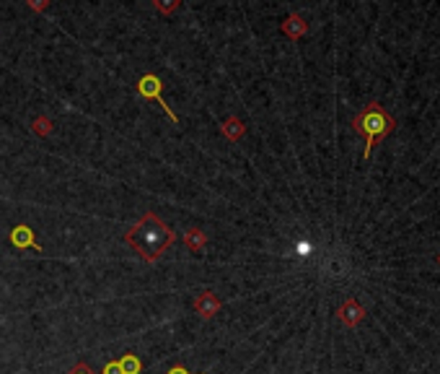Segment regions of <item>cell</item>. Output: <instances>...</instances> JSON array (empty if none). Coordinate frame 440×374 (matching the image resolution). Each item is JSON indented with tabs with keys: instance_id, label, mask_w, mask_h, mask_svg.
Wrapping results in <instances>:
<instances>
[{
	"instance_id": "obj_14",
	"label": "cell",
	"mask_w": 440,
	"mask_h": 374,
	"mask_svg": "<svg viewBox=\"0 0 440 374\" xmlns=\"http://www.w3.org/2000/svg\"><path fill=\"white\" fill-rule=\"evenodd\" d=\"M101 374H124V372H122V366H120V361H106Z\"/></svg>"
},
{
	"instance_id": "obj_13",
	"label": "cell",
	"mask_w": 440,
	"mask_h": 374,
	"mask_svg": "<svg viewBox=\"0 0 440 374\" xmlns=\"http://www.w3.org/2000/svg\"><path fill=\"white\" fill-rule=\"evenodd\" d=\"M26 6L34 10V13H44V10H49L52 3H49V0H26Z\"/></svg>"
},
{
	"instance_id": "obj_5",
	"label": "cell",
	"mask_w": 440,
	"mask_h": 374,
	"mask_svg": "<svg viewBox=\"0 0 440 374\" xmlns=\"http://www.w3.org/2000/svg\"><path fill=\"white\" fill-rule=\"evenodd\" d=\"M8 240L16 249H34V252H44L42 244L34 240V229H31L28 224H16V226L10 229Z\"/></svg>"
},
{
	"instance_id": "obj_2",
	"label": "cell",
	"mask_w": 440,
	"mask_h": 374,
	"mask_svg": "<svg viewBox=\"0 0 440 374\" xmlns=\"http://www.w3.org/2000/svg\"><path fill=\"white\" fill-rule=\"evenodd\" d=\"M352 130H355L357 135H363V141H366L363 159L368 162L375 146L381 143L389 133L396 130V120H393L378 102H370V104H366L355 117H352Z\"/></svg>"
},
{
	"instance_id": "obj_12",
	"label": "cell",
	"mask_w": 440,
	"mask_h": 374,
	"mask_svg": "<svg viewBox=\"0 0 440 374\" xmlns=\"http://www.w3.org/2000/svg\"><path fill=\"white\" fill-rule=\"evenodd\" d=\"M153 8L158 10L161 16H171V13H177V10L181 8V3H179V0H174V3H161V0H153Z\"/></svg>"
},
{
	"instance_id": "obj_17",
	"label": "cell",
	"mask_w": 440,
	"mask_h": 374,
	"mask_svg": "<svg viewBox=\"0 0 440 374\" xmlns=\"http://www.w3.org/2000/svg\"><path fill=\"white\" fill-rule=\"evenodd\" d=\"M438 263H440V258H438Z\"/></svg>"
},
{
	"instance_id": "obj_3",
	"label": "cell",
	"mask_w": 440,
	"mask_h": 374,
	"mask_svg": "<svg viewBox=\"0 0 440 374\" xmlns=\"http://www.w3.org/2000/svg\"><path fill=\"white\" fill-rule=\"evenodd\" d=\"M135 86H138V94H140L142 99H153V102H158V104L163 107V112L171 117V123H174V125L179 123L177 112H174V109H171V107L163 102V81H161L156 73H145V76H140Z\"/></svg>"
},
{
	"instance_id": "obj_15",
	"label": "cell",
	"mask_w": 440,
	"mask_h": 374,
	"mask_svg": "<svg viewBox=\"0 0 440 374\" xmlns=\"http://www.w3.org/2000/svg\"><path fill=\"white\" fill-rule=\"evenodd\" d=\"M67 374H94V369L85 364V361H78V364H75Z\"/></svg>"
},
{
	"instance_id": "obj_7",
	"label": "cell",
	"mask_w": 440,
	"mask_h": 374,
	"mask_svg": "<svg viewBox=\"0 0 440 374\" xmlns=\"http://www.w3.org/2000/svg\"><path fill=\"white\" fill-rule=\"evenodd\" d=\"M282 34L288 39H300V37H306L309 34V24H306V19L300 16V13H291L288 19L282 21Z\"/></svg>"
},
{
	"instance_id": "obj_16",
	"label": "cell",
	"mask_w": 440,
	"mask_h": 374,
	"mask_svg": "<svg viewBox=\"0 0 440 374\" xmlns=\"http://www.w3.org/2000/svg\"><path fill=\"white\" fill-rule=\"evenodd\" d=\"M166 374H192V372H189V369H187L184 364H174Z\"/></svg>"
},
{
	"instance_id": "obj_6",
	"label": "cell",
	"mask_w": 440,
	"mask_h": 374,
	"mask_svg": "<svg viewBox=\"0 0 440 374\" xmlns=\"http://www.w3.org/2000/svg\"><path fill=\"white\" fill-rule=\"evenodd\" d=\"M337 317H339V322L345 327H357L360 322H363V317H366V307L357 302V299H345L342 304H339L337 309Z\"/></svg>"
},
{
	"instance_id": "obj_8",
	"label": "cell",
	"mask_w": 440,
	"mask_h": 374,
	"mask_svg": "<svg viewBox=\"0 0 440 374\" xmlns=\"http://www.w3.org/2000/svg\"><path fill=\"white\" fill-rule=\"evenodd\" d=\"M220 133L225 135V141H231V143H238V141H241V138L246 135L244 120H241V117H236V115L225 117L223 125H220Z\"/></svg>"
},
{
	"instance_id": "obj_10",
	"label": "cell",
	"mask_w": 440,
	"mask_h": 374,
	"mask_svg": "<svg viewBox=\"0 0 440 374\" xmlns=\"http://www.w3.org/2000/svg\"><path fill=\"white\" fill-rule=\"evenodd\" d=\"M31 133L39 135V138H47V135L55 133V120L47 115H37L31 120Z\"/></svg>"
},
{
	"instance_id": "obj_4",
	"label": "cell",
	"mask_w": 440,
	"mask_h": 374,
	"mask_svg": "<svg viewBox=\"0 0 440 374\" xmlns=\"http://www.w3.org/2000/svg\"><path fill=\"white\" fill-rule=\"evenodd\" d=\"M192 309H195L197 315L202 317V320H213V317L223 309V299L218 297L215 291H210V288H205V291H199L195 299H192Z\"/></svg>"
},
{
	"instance_id": "obj_11",
	"label": "cell",
	"mask_w": 440,
	"mask_h": 374,
	"mask_svg": "<svg viewBox=\"0 0 440 374\" xmlns=\"http://www.w3.org/2000/svg\"><path fill=\"white\" fill-rule=\"evenodd\" d=\"M120 366H122V372H124V374H140V372H142L140 356L132 354V351L122 354V359H120Z\"/></svg>"
},
{
	"instance_id": "obj_1",
	"label": "cell",
	"mask_w": 440,
	"mask_h": 374,
	"mask_svg": "<svg viewBox=\"0 0 440 374\" xmlns=\"http://www.w3.org/2000/svg\"><path fill=\"white\" fill-rule=\"evenodd\" d=\"M124 244H130L145 263H156L163 258L166 249L174 247L177 242V231L171 229L169 224L161 221L158 213L145 211L140 219L132 224L130 229L122 234Z\"/></svg>"
},
{
	"instance_id": "obj_9",
	"label": "cell",
	"mask_w": 440,
	"mask_h": 374,
	"mask_svg": "<svg viewBox=\"0 0 440 374\" xmlns=\"http://www.w3.org/2000/svg\"><path fill=\"white\" fill-rule=\"evenodd\" d=\"M181 242H184V244H187V249H192V252H205L210 237H207V234L199 229V226H189V229L184 231Z\"/></svg>"
}]
</instances>
